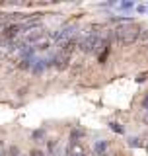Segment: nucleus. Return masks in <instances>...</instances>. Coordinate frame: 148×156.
<instances>
[{
	"mask_svg": "<svg viewBox=\"0 0 148 156\" xmlns=\"http://www.w3.org/2000/svg\"><path fill=\"white\" fill-rule=\"evenodd\" d=\"M140 35H142V29L136 27V26H132V23H131V26H121V27L115 29L117 41L123 43V45H131V43H135Z\"/></svg>",
	"mask_w": 148,
	"mask_h": 156,
	"instance_id": "obj_1",
	"label": "nucleus"
},
{
	"mask_svg": "<svg viewBox=\"0 0 148 156\" xmlns=\"http://www.w3.org/2000/svg\"><path fill=\"white\" fill-rule=\"evenodd\" d=\"M100 43H101V41H100V35L93 31V33H88V35L80 41V49L88 53V51H93L96 47H100Z\"/></svg>",
	"mask_w": 148,
	"mask_h": 156,
	"instance_id": "obj_2",
	"label": "nucleus"
},
{
	"mask_svg": "<svg viewBox=\"0 0 148 156\" xmlns=\"http://www.w3.org/2000/svg\"><path fill=\"white\" fill-rule=\"evenodd\" d=\"M74 35H76V26H65L62 29H58L55 33V39L58 43H68Z\"/></svg>",
	"mask_w": 148,
	"mask_h": 156,
	"instance_id": "obj_3",
	"label": "nucleus"
},
{
	"mask_svg": "<svg viewBox=\"0 0 148 156\" xmlns=\"http://www.w3.org/2000/svg\"><path fill=\"white\" fill-rule=\"evenodd\" d=\"M105 148H107V140H97L96 146H93V152L97 156H103L105 154Z\"/></svg>",
	"mask_w": 148,
	"mask_h": 156,
	"instance_id": "obj_4",
	"label": "nucleus"
},
{
	"mask_svg": "<svg viewBox=\"0 0 148 156\" xmlns=\"http://www.w3.org/2000/svg\"><path fill=\"white\" fill-rule=\"evenodd\" d=\"M109 127L115 131V133H125V131H123V127H119V123H109Z\"/></svg>",
	"mask_w": 148,
	"mask_h": 156,
	"instance_id": "obj_5",
	"label": "nucleus"
},
{
	"mask_svg": "<svg viewBox=\"0 0 148 156\" xmlns=\"http://www.w3.org/2000/svg\"><path fill=\"white\" fill-rule=\"evenodd\" d=\"M29 156H47V152H43V150H33Z\"/></svg>",
	"mask_w": 148,
	"mask_h": 156,
	"instance_id": "obj_6",
	"label": "nucleus"
},
{
	"mask_svg": "<svg viewBox=\"0 0 148 156\" xmlns=\"http://www.w3.org/2000/svg\"><path fill=\"white\" fill-rule=\"evenodd\" d=\"M121 8H132V4H131V2H123Z\"/></svg>",
	"mask_w": 148,
	"mask_h": 156,
	"instance_id": "obj_7",
	"label": "nucleus"
},
{
	"mask_svg": "<svg viewBox=\"0 0 148 156\" xmlns=\"http://www.w3.org/2000/svg\"><path fill=\"white\" fill-rule=\"evenodd\" d=\"M144 109L148 111V98H146V100H144Z\"/></svg>",
	"mask_w": 148,
	"mask_h": 156,
	"instance_id": "obj_8",
	"label": "nucleus"
},
{
	"mask_svg": "<svg viewBox=\"0 0 148 156\" xmlns=\"http://www.w3.org/2000/svg\"><path fill=\"white\" fill-rule=\"evenodd\" d=\"M103 156H105V154H103Z\"/></svg>",
	"mask_w": 148,
	"mask_h": 156,
	"instance_id": "obj_9",
	"label": "nucleus"
}]
</instances>
